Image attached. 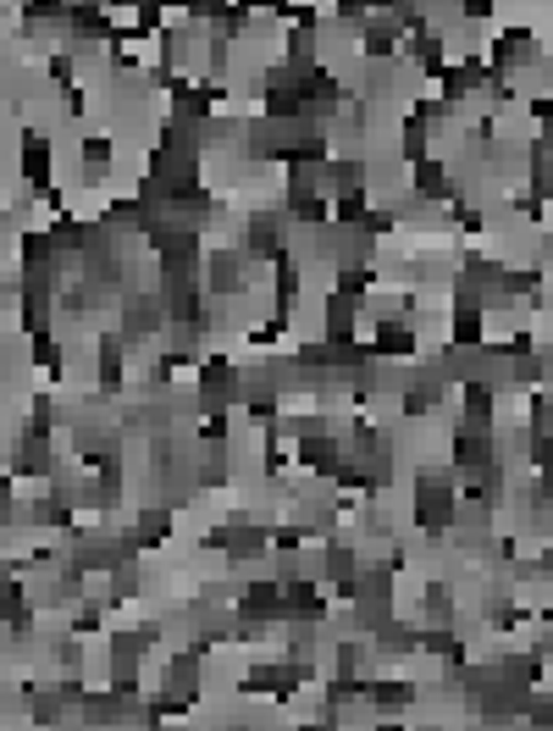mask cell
Listing matches in <instances>:
<instances>
[{"label":"cell","mask_w":553,"mask_h":731,"mask_svg":"<svg viewBox=\"0 0 553 731\" xmlns=\"http://www.w3.org/2000/svg\"><path fill=\"white\" fill-rule=\"evenodd\" d=\"M415 327H410V316H377L372 322V355H383V360H410L415 355Z\"/></svg>","instance_id":"cell-20"},{"label":"cell","mask_w":553,"mask_h":731,"mask_svg":"<svg viewBox=\"0 0 553 731\" xmlns=\"http://www.w3.org/2000/svg\"><path fill=\"white\" fill-rule=\"evenodd\" d=\"M50 83L61 89V95L72 89V56H67V50H61V56H50Z\"/></svg>","instance_id":"cell-46"},{"label":"cell","mask_w":553,"mask_h":731,"mask_svg":"<svg viewBox=\"0 0 553 731\" xmlns=\"http://www.w3.org/2000/svg\"><path fill=\"white\" fill-rule=\"evenodd\" d=\"M128 344L117 333H101L95 338V378H101V394H122L128 388Z\"/></svg>","instance_id":"cell-16"},{"label":"cell","mask_w":553,"mask_h":731,"mask_svg":"<svg viewBox=\"0 0 553 731\" xmlns=\"http://www.w3.org/2000/svg\"><path fill=\"white\" fill-rule=\"evenodd\" d=\"M365 665H372V649H365L360 637H343V643H332V676L354 682V676H365Z\"/></svg>","instance_id":"cell-34"},{"label":"cell","mask_w":553,"mask_h":731,"mask_svg":"<svg viewBox=\"0 0 553 731\" xmlns=\"http://www.w3.org/2000/svg\"><path fill=\"white\" fill-rule=\"evenodd\" d=\"M454 615H459L454 588L448 582H426V593H421V626H454Z\"/></svg>","instance_id":"cell-33"},{"label":"cell","mask_w":553,"mask_h":731,"mask_svg":"<svg viewBox=\"0 0 553 731\" xmlns=\"http://www.w3.org/2000/svg\"><path fill=\"white\" fill-rule=\"evenodd\" d=\"M249 18H255L249 7H211V23H216V39H227V45H233V39H238V34L249 28Z\"/></svg>","instance_id":"cell-38"},{"label":"cell","mask_w":553,"mask_h":731,"mask_svg":"<svg viewBox=\"0 0 553 731\" xmlns=\"http://www.w3.org/2000/svg\"><path fill=\"white\" fill-rule=\"evenodd\" d=\"M139 593H144L139 560H122V566H117V571L106 577V599H101V604H106V610H122V604H133Z\"/></svg>","instance_id":"cell-32"},{"label":"cell","mask_w":553,"mask_h":731,"mask_svg":"<svg viewBox=\"0 0 553 731\" xmlns=\"http://www.w3.org/2000/svg\"><path fill=\"white\" fill-rule=\"evenodd\" d=\"M415 526L426 537H448L454 532V515H459V488L454 477H437V472H421L415 477Z\"/></svg>","instance_id":"cell-2"},{"label":"cell","mask_w":553,"mask_h":731,"mask_svg":"<svg viewBox=\"0 0 553 731\" xmlns=\"http://www.w3.org/2000/svg\"><path fill=\"white\" fill-rule=\"evenodd\" d=\"M238 255H244L249 266H276V260L289 255V217H283V211H249V217H244Z\"/></svg>","instance_id":"cell-4"},{"label":"cell","mask_w":553,"mask_h":731,"mask_svg":"<svg viewBox=\"0 0 553 731\" xmlns=\"http://www.w3.org/2000/svg\"><path fill=\"white\" fill-rule=\"evenodd\" d=\"M28 355H34V366H39L45 378H61V372H67V349H61V338H56V333L28 338Z\"/></svg>","instance_id":"cell-35"},{"label":"cell","mask_w":553,"mask_h":731,"mask_svg":"<svg viewBox=\"0 0 553 731\" xmlns=\"http://www.w3.org/2000/svg\"><path fill=\"white\" fill-rule=\"evenodd\" d=\"M271 300H276V316H294L299 311V289H305V271H299V260L294 255H283V260H276L271 266Z\"/></svg>","instance_id":"cell-26"},{"label":"cell","mask_w":553,"mask_h":731,"mask_svg":"<svg viewBox=\"0 0 553 731\" xmlns=\"http://www.w3.org/2000/svg\"><path fill=\"white\" fill-rule=\"evenodd\" d=\"M316 676V665H294V660H260V665H249V676H244V693L249 698H294L305 682Z\"/></svg>","instance_id":"cell-8"},{"label":"cell","mask_w":553,"mask_h":731,"mask_svg":"<svg viewBox=\"0 0 553 731\" xmlns=\"http://www.w3.org/2000/svg\"><path fill=\"white\" fill-rule=\"evenodd\" d=\"M117 12H106V7H67V34H72V45H111V34H117V23H111Z\"/></svg>","instance_id":"cell-23"},{"label":"cell","mask_w":553,"mask_h":731,"mask_svg":"<svg viewBox=\"0 0 553 731\" xmlns=\"http://www.w3.org/2000/svg\"><path fill=\"white\" fill-rule=\"evenodd\" d=\"M360 50H365V61H393L404 50V28L388 18V7H377L372 23L360 28Z\"/></svg>","instance_id":"cell-19"},{"label":"cell","mask_w":553,"mask_h":731,"mask_svg":"<svg viewBox=\"0 0 553 731\" xmlns=\"http://www.w3.org/2000/svg\"><path fill=\"white\" fill-rule=\"evenodd\" d=\"M101 626H106L101 604H72V620H67V637H78V643H83V637H95Z\"/></svg>","instance_id":"cell-41"},{"label":"cell","mask_w":553,"mask_h":731,"mask_svg":"<svg viewBox=\"0 0 553 731\" xmlns=\"http://www.w3.org/2000/svg\"><path fill=\"white\" fill-rule=\"evenodd\" d=\"M415 637H421L415 620H383L365 649H372V660H404V654H415Z\"/></svg>","instance_id":"cell-24"},{"label":"cell","mask_w":553,"mask_h":731,"mask_svg":"<svg viewBox=\"0 0 553 731\" xmlns=\"http://www.w3.org/2000/svg\"><path fill=\"white\" fill-rule=\"evenodd\" d=\"M67 112H72V117H83V112H89V95H83V89H78V83L67 89Z\"/></svg>","instance_id":"cell-48"},{"label":"cell","mask_w":553,"mask_h":731,"mask_svg":"<svg viewBox=\"0 0 553 731\" xmlns=\"http://www.w3.org/2000/svg\"><path fill=\"white\" fill-rule=\"evenodd\" d=\"M299 731H343V726H332V720H310V726H299Z\"/></svg>","instance_id":"cell-49"},{"label":"cell","mask_w":553,"mask_h":731,"mask_svg":"<svg viewBox=\"0 0 553 731\" xmlns=\"http://www.w3.org/2000/svg\"><path fill=\"white\" fill-rule=\"evenodd\" d=\"M200 687H205V660H195L189 649H172L166 665H161V693H172V698H183V704H195Z\"/></svg>","instance_id":"cell-12"},{"label":"cell","mask_w":553,"mask_h":731,"mask_svg":"<svg viewBox=\"0 0 553 731\" xmlns=\"http://www.w3.org/2000/svg\"><path fill=\"white\" fill-rule=\"evenodd\" d=\"M443 123V112L432 106V101H421L410 117H404V128H399V161L404 166H415V161H426L432 155V128Z\"/></svg>","instance_id":"cell-14"},{"label":"cell","mask_w":553,"mask_h":731,"mask_svg":"<svg viewBox=\"0 0 553 731\" xmlns=\"http://www.w3.org/2000/svg\"><path fill=\"white\" fill-rule=\"evenodd\" d=\"M294 466H305L310 477H327V483H332V472L343 466V438H338V432L299 438V443H294Z\"/></svg>","instance_id":"cell-18"},{"label":"cell","mask_w":553,"mask_h":731,"mask_svg":"<svg viewBox=\"0 0 553 731\" xmlns=\"http://www.w3.org/2000/svg\"><path fill=\"white\" fill-rule=\"evenodd\" d=\"M200 271H205V294H216V300H244L249 294V278H255V266L238 255V244H216V250H205V260H200Z\"/></svg>","instance_id":"cell-5"},{"label":"cell","mask_w":553,"mask_h":731,"mask_svg":"<svg viewBox=\"0 0 553 731\" xmlns=\"http://www.w3.org/2000/svg\"><path fill=\"white\" fill-rule=\"evenodd\" d=\"M17 177L28 195H45L56 189V139L39 134V128H23L17 134Z\"/></svg>","instance_id":"cell-6"},{"label":"cell","mask_w":553,"mask_h":731,"mask_svg":"<svg viewBox=\"0 0 553 731\" xmlns=\"http://www.w3.org/2000/svg\"><path fill=\"white\" fill-rule=\"evenodd\" d=\"M493 421H498L493 383H459V427L454 432H493Z\"/></svg>","instance_id":"cell-15"},{"label":"cell","mask_w":553,"mask_h":731,"mask_svg":"<svg viewBox=\"0 0 553 731\" xmlns=\"http://www.w3.org/2000/svg\"><path fill=\"white\" fill-rule=\"evenodd\" d=\"M321 344H332V349L360 344V305L354 300L327 294V305H321Z\"/></svg>","instance_id":"cell-17"},{"label":"cell","mask_w":553,"mask_h":731,"mask_svg":"<svg viewBox=\"0 0 553 731\" xmlns=\"http://www.w3.org/2000/svg\"><path fill=\"white\" fill-rule=\"evenodd\" d=\"M195 39H200V28H189V23L161 28V61H155V67H166V72H177V78H183V61H189Z\"/></svg>","instance_id":"cell-30"},{"label":"cell","mask_w":553,"mask_h":731,"mask_svg":"<svg viewBox=\"0 0 553 731\" xmlns=\"http://www.w3.org/2000/svg\"><path fill=\"white\" fill-rule=\"evenodd\" d=\"M23 704H28V720H34V731H61V720H67V704H61V693H56V687H28V693H23Z\"/></svg>","instance_id":"cell-28"},{"label":"cell","mask_w":553,"mask_h":731,"mask_svg":"<svg viewBox=\"0 0 553 731\" xmlns=\"http://www.w3.org/2000/svg\"><path fill=\"white\" fill-rule=\"evenodd\" d=\"M332 615V599L321 582L299 577V582H283V620H305V626H321Z\"/></svg>","instance_id":"cell-13"},{"label":"cell","mask_w":553,"mask_h":731,"mask_svg":"<svg viewBox=\"0 0 553 731\" xmlns=\"http://www.w3.org/2000/svg\"><path fill=\"white\" fill-rule=\"evenodd\" d=\"M117 305H122V327H117V338H122L128 349L155 344V338L166 333L161 305H155V289H122V294H117Z\"/></svg>","instance_id":"cell-7"},{"label":"cell","mask_w":553,"mask_h":731,"mask_svg":"<svg viewBox=\"0 0 553 731\" xmlns=\"http://www.w3.org/2000/svg\"><path fill=\"white\" fill-rule=\"evenodd\" d=\"M437 405H443V378H437V366H432V372H421V378L404 388V405H399V410H404V416H432Z\"/></svg>","instance_id":"cell-31"},{"label":"cell","mask_w":553,"mask_h":731,"mask_svg":"<svg viewBox=\"0 0 553 731\" xmlns=\"http://www.w3.org/2000/svg\"><path fill=\"white\" fill-rule=\"evenodd\" d=\"M509 378H515L520 388H548V349L537 344L531 355H520V360L509 366Z\"/></svg>","instance_id":"cell-37"},{"label":"cell","mask_w":553,"mask_h":731,"mask_svg":"<svg viewBox=\"0 0 553 731\" xmlns=\"http://www.w3.org/2000/svg\"><path fill=\"white\" fill-rule=\"evenodd\" d=\"M205 548L227 555L238 571H260L266 577V555H271V537H266V521H244V515H227L222 526L205 532Z\"/></svg>","instance_id":"cell-1"},{"label":"cell","mask_w":553,"mask_h":731,"mask_svg":"<svg viewBox=\"0 0 553 731\" xmlns=\"http://www.w3.org/2000/svg\"><path fill=\"white\" fill-rule=\"evenodd\" d=\"M459 18H466V23H487V18H493V0H466V7H459Z\"/></svg>","instance_id":"cell-47"},{"label":"cell","mask_w":553,"mask_h":731,"mask_svg":"<svg viewBox=\"0 0 553 731\" xmlns=\"http://www.w3.org/2000/svg\"><path fill=\"white\" fill-rule=\"evenodd\" d=\"M448 344H454V349H482V344H487V311L454 305V322H448Z\"/></svg>","instance_id":"cell-29"},{"label":"cell","mask_w":553,"mask_h":731,"mask_svg":"<svg viewBox=\"0 0 553 731\" xmlns=\"http://www.w3.org/2000/svg\"><path fill=\"white\" fill-rule=\"evenodd\" d=\"M28 438H56V399L50 394H39L34 405H28V427H23Z\"/></svg>","instance_id":"cell-40"},{"label":"cell","mask_w":553,"mask_h":731,"mask_svg":"<svg viewBox=\"0 0 553 731\" xmlns=\"http://www.w3.org/2000/svg\"><path fill=\"white\" fill-rule=\"evenodd\" d=\"M415 682H388V676H365V704H372L383 720H399L404 709H415Z\"/></svg>","instance_id":"cell-21"},{"label":"cell","mask_w":553,"mask_h":731,"mask_svg":"<svg viewBox=\"0 0 553 731\" xmlns=\"http://www.w3.org/2000/svg\"><path fill=\"white\" fill-rule=\"evenodd\" d=\"M238 388H244L238 366H233L227 355H205V360H200V378H195V410H200V416H233Z\"/></svg>","instance_id":"cell-3"},{"label":"cell","mask_w":553,"mask_h":731,"mask_svg":"<svg viewBox=\"0 0 553 731\" xmlns=\"http://www.w3.org/2000/svg\"><path fill=\"white\" fill-rule=\"evenodd\" d=\"M233 620H249V626H276L283 620V582H271V577H255L238 588L233 599Z\"/></svg>","instance_id":"cell-10"},{"label":"cell","mask_w":553,"mask_h":731,"mask_svg":"<svg viewBox=\"0 0 553 731\" xmlns=\"http://www.w3.org/2000/svg\"><path fill=\"white\" fill-rule=\"evenodd\" d=\"M360 228L372 233V239H388V233L399 228V217H393V211H377V206H372V211H365V222H360Z\"/></svg>","instance_id":"cell-45"},{"label":"cell","mask_w":553,"mask_h":731,"mask_svg":"<svg viewBox=\"0 0 553 731\" xmlns=\"http://www.w3.org/2000/svg\"><path fill=\"white\" fill-rule=\"evenodd\" d=\"M61 472V449H56V438H17V449H12V483H50Z\"/></svg>","instance_id":"cell-9"},{"label":"cell","mask_w":553,"mask_h":731,"mask_svg":"<svg viewBox=\"0 0 553 731\" xmlns=\"http://www.w3.org/2000/svg\"><path fill=\"white\" fill-rule=\"evenodd\" d=\"M410 183H415V195H421V200H443V206L459 195V189H454V177H448V161H443V155H426V161H415V166H410Z\"/></svg>","instance_id":"cell-25"},{"label":"cell","mask_w":553,"mask_h":731,"mask_svg":"<svg viewBox=\"0 0 553 731\" xmlns=\"http://www.w3.org/2000/svg\"><path fill=\"white\" fill-rule=\"evenodd\" d=\"M404 50H410V61H415L426 78H437V72L448 67V45H443V34H437V28H421V34H410V39H404Z\"/></svg>","instance_id":"cell-27"},{"label":"cell","mask_w":553,"mask_h":731,"mask_svg":"<svg viewBox=\"0 0 553 731\" xmlns=\"http://www.w3.org/2000/svg\"><path fill=\"white\" fill-rule=\"evenodd\" d=\"M111 155H117V144L106 134H83L78 139V166H89V172H111Z\"/></svg>","instance_id":"cell-36"},{"label":"cell","mask_w":553,"mask_h":731,"mask_svg":"<svg viewBox=\"0 0 553 731\" xmlns=\"http://www.w3.org/2000/svg\"><path fill=\"white\" fill-rule=\"evenodd\" d=\"M23 521V504H17V483L0 477V532H12Z\"/></svg>","instance_id":"cell-42"},{"label":"cell","mask_w":553,"mask_h":731,"mask_svg":"<svg viewBox=\"0 0 553 731\" xmlns=\"http://www.w3.org/2000/svg\"><path fill=\"white\" fill-rule=\"evenodd\" d=\"M133 731H150V726H133Z\"/></svg>","instance_id":"cell-51"},{"label":"cell","mask_w":553,"mask_h":731,"mask_svg":"<svg viewBox=\"0 0 553 731\" xmlns=\"http://www.w3.org/2000/svg\"><path fill=\"white\" fill-rule=\"evenodd\" d=\"M23 521H28V526H50V532H72V526H78V510L67 504L61 488H45V494H34V499L23 504Z\"/></svg>","instance_id":"cell-22"},{"label":"cell","mask_w":553,"mask_h":731,"mask_svg":"<svg viewBox=\"0 0 553 731\" xmlns=\"http://www.w3.org/2000/svg\"><path fill=\"white\" fill-rule=\"evenodd\" d=\"M332 18H338V23H349V28L360 34L365 23H372V7H360V0H338V7H332Z\"/></svg>","instance_id":"cell-43"},{"label":"cell","mask_w":553,"mask_h":731,"mask_svg":"<svg viewBox=\"0 0 553 731\" xmlns=\"http://www.w3.org/2000/svg\"><path fill=\"white\" fill-rule=\"evenodd\" d=\"M526 432H548V388H531V410H526Z\"/></svg>","instance_id":"cell-44"},{"label":"cell","mask_w":553,"mask_h":731,"mask_svg":"<svg viewBox=\"0 0 553 731\" xmlns=\"http://www.w3.org/2000/svg\"><path fill=\"white\" fill-rule=\"evenodd\" d=\"M520 720H531V731H553V698H548V687H531L526 693Z\"/></svg>","instance_id":"cell-39"},{"label":"cell","mask_w":553,"mask_h":731,"mask_svg":"<svg viewBox=\"0 0 553 731\" xmlns=\"http://www.w3.org/2000/svg\"><path fill=\"white\" fill-rule=\"evenodd\" d=\"M504 466V449H498V438L493 432H454V472L459 477H487V472H498Z\"/></svg>","instance_id":"cell-11"},{"label":"cell","mask_w":553,"mask_h":731,"mask_svg":"<svg viewBox=\"0 0 553 731\" xmlns=\"http://www.w3.org/2000/svg\"><path fill=\"white\" fill-rule=\"evenodd\" d=\"M372 731H410V726H399V720H383V726H372Z\"/></svg>","instance_id":"cell-50"}]
</instances>
